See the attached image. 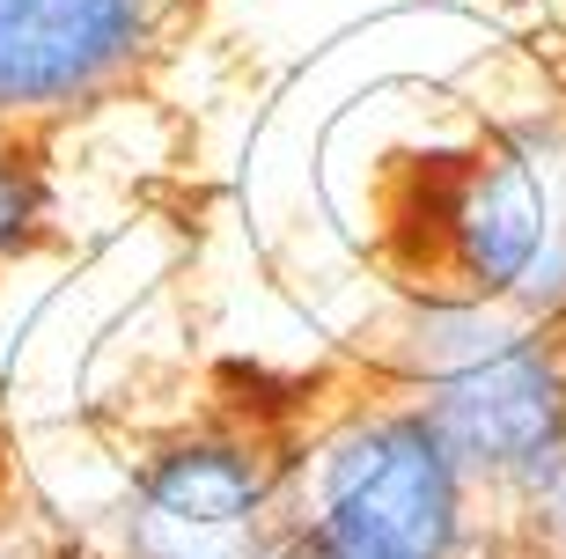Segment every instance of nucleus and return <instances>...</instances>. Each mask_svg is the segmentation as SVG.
I'll return each instance as SVG.
<instances>
[{"label":"nucleus","mask_w":566,"mask_h":559,"mask_svg":"<svg viewBox=\"0 0 566 559\" xmlns=\"http://www.w3.org/2000/svg\"><path fill=\"white\" fill-rule=\"evenodd\" d=\"M52 228V185H44L38 147L15 125H0V266H15Z\"/></svg>","instance_id":"6"},{"label":"nucleus","mask_w":566,"mask_h":559,"mask_svg":"<svg viewBox=\"0 0 566 559\" xmlns=\"http://www.w3.org/2000/svg\"><path fill=\"white\" fill-rule=\"evenodd\" d=\"M310 538H316V530H310ZM316 545H324V538H316ZM324 559H398V552H354V545H324Z\"/></svg>","instance_id":"8"},{"label":"nucleus","mask_w":566,"mask_h":559,"mask_svg":"<svg viewBox=\"0 0 566 559\" xmlns=\"http://www.w3.org/2000/svg\"><path fill=\"white\" fill-rule=\"evenodd\" d=\"M405 383L471 486L552 494L566 464V361L530 317L427 302L405 339Z\"/></svg>","instance_id":"2"},{"label":"nucleus","mask_w":566,"mask_h":559,"mask_svg":"<svg viewBox=\"0 0 566 559\" xmlns=\"http://www.w3.org/2000/svg\"><path fill=\"white\" fill-rule=\"evenodd\" d=\"M427 302H493L515 317L566 310V133L545 118L493 125L427 169L420 221Z\"/></svg>","instance_id":"1"},{"label":"nucleus","mask_w":566,"mask_h":559,"mask_svg":"<svg viewBox=\"0 0 566 559\" xmlns=\"http://www.w3.org/2000/svg\"><path fill=\"white\" fill-rule=\"evenodd\" d=\"M294 522L324 545L398 559H463L471 545V478L434 435V420L405 405H368L316 435L302 456Z\"/></svg>","instance_id":"3"},{"label":"nucleus","mask_w":566,"mask_h":559,"mask_svg":"<svg viewBox=\"0 0 566 559\" xmlns=\"http://www.w3.org/2000/svg\"><path fill=\"white\" fill-rule=\"evenodd\" d=\"M545 508L559 516V530H566V464H559V478H552V494H545Z\"/></svg>","instance_id":"7"},{"label":"nucleus","mask_w":566,"mask_h":559,"mask_svg":"<svg viewBox=\"0 0 566 559\" xmlns=\"http://www.w3.org/2000/svg\"><path fill=\"white\" fill-rule=\"evenodd\" d=\"M155 52V0H0V125L82 111Z\"/></svg>","instance_id":"5"},{"label":"nucleus","mask_w":566,"mask_h":559,"mask_svg":"<svg viewBox=\"0 0 566 559\" xmlns=\"http://www.w3.org/2000/svg\"><path fill=\"white\" fill-rule=\"evenodd\" d=\"M287 478L258 427H185L133 456L118 500V559H265L287 530Z\"/></svg>","instance_id":"4"}]
</instances>
